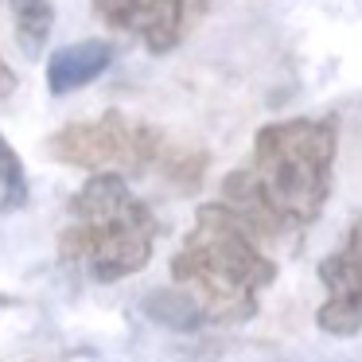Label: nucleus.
Masks as SVG:
<instances>
[{"label":"nucleus","mask_w":362,"mask_h":362,"mask_svg":"<svg viewBox=\"0 0 362 362\" xmlns=\"http://www.w3.org/2000/svg\"><path fill=\"white\" fill-rule=\"evenodd\" d=\"M261 238L226 203H203L183 250L172 257L175 284L191 288L206 308V323H245L257 315L261 292L273 284L276 265L265 257Z\"/></svg>","instance_id":"nucleus-1"},{"label":"nucleus","mask_w":362,"mask_h":362,"mask_svg":"<svg viewBox=\"0 0 362 362\" xmlns=\"http://www.w3.org/2000/svg\"><path fill=\"white\" fill-rule=\"evenodd\" d=\"M160 222L129 191L125 172H94L71 195V226L59 234V257L90 281L113 284L152 261Z\"/></svg>","instance_id":"nucleus-2"},{"label":"nucleus","mask_w":362,"mask_h":362,"mask_svg":"<svg viewBox=\"0 0 362 362\" xmlns=\"http://www.w3.org/2000/svg\"><path fill=\"white\" fill-rule=\"evenodd\" d=\"M335 152L339 129L331 117H288L257 129L250 168L288 230L312 226L323 214Z\"/></svg>","instance_id":"nucleus-3"},{"label":"nucleus","mask_w":362,"mask_h":362,"mask_svg":"<svg viewBox=\"0 0 362 362\" xmlns=\"http://www.w3.org/2000/svg\"><path fill=\"white\" fill-rule=\"evenodd\" d=\"M47 156L82 172H148L164 160V133L156 125L125 117L110 110L94 121H71L55 129L47 141Z\"/></svg>","instance_id":"nucleus-4"},{"label":"nucleus","mask_w":362,"mask_h":362,"mask_svg":"<svg viewBox=\"0 0 362 362\" xmlns=\"http://www.w3.org/2000/svg\"><path fill=\"white\" fill-rule=\"evenodd\" d=\"M320 281L327 300L315 312V323L327 335H358L362 331V214L351 222L343 245L320 261Z\"/></svg>","instance_id":"nucleus-5"},{"label":"nucleus","mask_w":362,"mask_h":362,"mask_svg":"<svg viewBox=\"0 0 362 362\" xmlns=\"http://www.w3.org/2000/svg\"><path fill=\"white\" fill-rule=\"evenodd\" d=\"M117 59V47L105 40H82L71 47H59L47 63V90L51 94H74V90L90 86L94 78H102Z\"/></svg>","instance_id":"nucleus-6"},{"label":"nucleus","mask_w":362,"mask_h":362,"mask_svg":"<svg viewBox=\"0 0 362 362\" xmlns=\"http://www.w3.org/2000/svg\"><path fill=\"white\" fill-rule=\"evenodd\" d=\"M222 203H226L257 238H281L284 230H288V226H284V218L276 214V206L269 203L265 187L257 183V175H253L250 164L234 168V172L222 180Z\"/></svg>","instance_id":"nucleus-7"},{"label":"nucleus","mask_w":362,"mask_h":362,"mask_svg":"<svg viewBox=\"0 0 362 362\" xmlns=\"http://www.w3.org/2000/svg\"><path fill=\"white\" fill-rule=\"evenodd\" d=\"M144 315H148L152 323H160V327L168 331H199L206 323V308L199 304V296L191 288H152L148 296L141 300Z\"/></svg>","instance_id":"nucleus-8"},{"label":"nucleus","mask_w":362,"mask_h":362,"mask_svg":"<svg viewBox=\"0 0 362 362\" xmlns=\"http://www.w3.org/2000/svg\"><path fill=\"white\" fill-rule=\"evenodd\" d=\"M55 28V4L51 0H12V32L28 59H40L43 43Z\"/></svg>","instance_id":"nucleus-9"},{"label":"nucleus","mask_w":362,"mask_h":362,"mask_svg":"<svg viewBox=\"0 0 362 362\" xmlns=\"http://www.w3.org/2000/svg\"><path fill=\"white\" fill-rule=\"evenodd\" d=\"M20 206H28V172L16 148L0 133V214L20 211Z\"/></svg>","instance_id":"nucleus-10"},{"label":"nucleus","mask_w":362,"mask_h":362,"mask_svg":"<svg viewBox=\"0 0 362 362\" xmlns=\"http://www.w3.org/2000/svg\"><path fill=\"white\" fill-rule=\"evenodd\" d=\"M164 164V175L168 180H175L183 191H191V187H199V180H203V168H206V156L203 152H183V156H164L160 160Z\"/></svg>","instance_id":"nucleus-11"},{"label":"nucleus","mask_w":362,"mask_h":362,"mask_svg":"<svg viewBox=\"0 0 362 362\" xmlns=\"http://www.w3.org/2000/svg\"><path fill=\"white\" fill-rule=\"evenodd\" d=\"M144 0H94V16L113 32H133V20Z\"/></svg>","instance_id":"nucleus-12"},{"label":"nucleus","mask_w":362,"mask_h":362,"mask_svg":"<svg viewBox=\"0 0 362 362\" xmlns=\"http://www.w3.org/2000/svg\"><path fill=\"white\" fill-rule=\"evenodd\" d=\"M16 86H20L16 71H12V66L4 63V55H0V98H12V94H16Z\"/></svg>","instance_id":"nucleus-13"}]
</instances>
